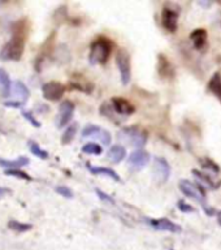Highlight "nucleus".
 I'll list each match as a JSON object with an SVG mask.
<instances>
[{"label":"nucleus","instance_id":"1","mask_svg":"<svg viewBox=\"0 0 221 250\" xmlns=\"http://www.w3.org/2000/svg\"><path fill=\"white\" fill-rule=\"evenodd\" d=\"M23 48H25V39L19 33H15L9 42L4 44L0 50V59L1 60H20L22 58Z\"/></svg>","mask_w":221,"mask_h":250},{"label":"nucleus","instance_id":"2","mask_svg":"<svg viewBox=\"0 0 221 250\" xmlns=\"http://www.w3.org/2000/svg\"><path fill=\"white\" fill-rule=\"evenodd\" d=\"M112 52V43L108 39L100 38L94 41L90 48V62L91 64H105Z\"/></svg>","mask_w":221,"mask_h":250},{"label":"nucleus","instance_id":"3","mask_svg":"<svg viewBox=\"0 0 221 250\" xmlns=\"http://www.w3.org/2000/svg\"><path fill=\"white\" fill-rule=\"evenodd\" d=\"M119 138L124 142H128L134 147L142 148L147 142V133L138 126H129V128H124L119 133Z\"/></svg>","mask_w":221,"mask_h":250},{"label":"nucleus","instance_id":"4","mask_svg":"<svg viewBox=\"0 0 221 250\" xmlns=\"http://www.w3.org/2000/svg\"><path fill=\"white\" fill-rule=\"evenodd\" d=\"M179 188L186 197H190L198 203H201L203 207H206V210H208L206 203V191L201 185L191 183L189 180H181L179 183Z\"/></svg>","mask_w":221,"mask_h":250},{"label":"nucleus","instance_id":"5","mask_svg":"<svg viewBox=\"0 0 221 250\" xmlns=\"http://www.w3.org/2000/svg\"><path fill=\"white\" fill-rule=\"evenodd\" d=\"M116 65L120 72L122 85H128L132 78V65H130V56L125 48H119L116 52Z\"/></svg>","mask_w":221,"mask_h":250},{"label":"nucleus","instance_id":"6","mask_svg":"<svg viewBox=\"0 0 221 250\" xmlns=\"http://www.w3.org/2000/svg\"><path fill=\"white\" fill-rule=\"evenodd\" d=\"M11 90L15 93L13 95H15L19 101L5 102V105H7V107H15V108L22 107V105L27 102L29 97H30V91H29V89L26 87V85L22 83L21 81H15V82H12Z\"/></svg>","mask_w":221,"mask_h":250},{"label":"nucleus","instance_id":"7","mask_svg":"<svg viewBox=\"0 0 221 250\" xmlns=\"http://www.w3.org/2000/svg\"><path fill=\"white\" fill-rule=\"evenodd\" d=\"M82 136L93 137L95 140L100 141L101 144L105 145V146H108L111 144V141H112V136H111V133L108 130L93 124H89L87 126H85V129L82 130Z\"/></svg>","mask_w":221,"mask_h":250},{"label":"nucleus","instance_id":"8","mask_svg":"<svg viewBox=\"0 0 221 250\" xmlns=\"http://www.w3.org/2000/svg\"><path fill=\"white\" fill-rule=\"evenodd\" d=\"M42 93L43 97L48 99V101H60L64 97L65 93V87L62 85L61 82L58 81H50L46 82L42 86Z\"/></svg>","mask_w":221,"mask_h":250},{"label":"nucleus","instance_id":"9","mask_svg":"<svg viewBox=\"0 0 221 250\" xmlns=\"http://www.w3.org/2000/svg\"><path fill=\"white\" fill-rule=\"evenodd\" d=\"M74 113V104L70 101H64L59 107L58 117H56V125L58 128H64L68 125Z\"/></svg>","mask_w":221,"mask_h":250},{"label":"nucleus","instance_id":"10","mask_svg":"<svg viewBox=\"0 0 221 250\" xmlns=\"http://www.w3.org/2000/svg\"><path fill=\"white\" fill-rule=\"evenodd\" d=\"M154 173H155L156 179L159 180L160 183H165L169 176H171V166L167 162V159L156 156L154 159Z\"/></svg>","mask_w":221,"mask_h":250},{"label":"nucleus","instance_id":"11","mask_svg":"<svg viewBox=\"0 0 221 250\" xmlns=\"http://www.w3.org/2000/svg\"><path fill=\"white\" fill-rule=\"evenodd\" d=\"M148 224L156 230H165V232H172V233H180L182 230V228L179 224H176V223L165 218L151 219V220H148Z\"/></svg>","mask_w":221,"mask_h":250},{"label":"nucleus","instance_id":"12","mask_svg":"<svg viewBox=\"0 0 221 250\" xmlns=\"http://www.w3.org/2000/svg\"><path fill=\"white\" fill-rule=\"evenodd\" d=\"M177 22H179V13L171 8H164L161 13V23L164 29L169 33H175L177 30Z\"/></svg>","mask_w":221,"mask_h":250},{"label":"nucleus","instance_id":"13","mask_svg":"<svg viewBox=\"0 0 221 250\" xmlns=\"http://www.w3.org/2000/svg\"><path fill=\"white\" fill-rule=\"evenodd\" d=\"M148 162H150V154L147 151H144V150H136L128 158V163L132 167L138 168V169L147 166Z\"/></svg>","mask_w":221,"mask_h":250},{"label":"nucleus","instance_id":"14","mask_svg":"<svg viewBox=\"0 0 221 250\" xmlns=\"http://www.w3.org/2000/svg\"><path fill=\"white\" fill-rule=\"evenodd\" d=\"M158 72H159L160 77L163 78H172L175 76V69H173L171 62L164 55H159V58H158Z\"/></svg>","mask_w":221,"mask_h":250},{"label":"nucleus","instance_id":"15","mask_svg":"<svg viewBox=\"0 0 221 250\" xmlns=\"http://www.w3.org/2000/svg\"><path fill=\"white\" fill-rule=\"evenodd\" d=\"M112 103L115 111L117 113H120V115H126L128 116V115H132L136 111L134 105L129 101L124 99V98H113Z\"/></svg>","mask_w":221,"mask_h":250},{"label":"nucleus","instance_id":"16","mask_svg":"<svg viewBox=\"0 0 221 250\" xmlns=\"http://www.w3.org/2000/svg\"><path fill=\"white\" fill-rule=\"evenodd\" d=\"M29 163H30V160L26 156H20V158L13 160L1 159L0 158V167L5 168V171H8V169H20V168L25 167Z\"/></svg>","mask_w":221,"mask_h":250},{"label":"nucleus","instance_id":"17","mask_svg":"<svg viewBox=\"0 0 221 250\" xmlns=\"http://www.w3.org/2000/svg\"><path fill=\"white\" fill-rule=\"evenodd\" d=\"M107 156H108L109 162L120 163L121 160H124L125 156H126V148L124 146H121V145H115V146L109 148Z\"/></svg>","mask_w":221,"mask_h":250},{"label":"nucleus","instance_id":"18","mask_svg":"<svg viewBox=\"0 0 221 250\" xmlns=\"http://www.w3.org/2000/svg\"><path fill=\"white\" fill-rule=\"evenodd\" d=\"M87 166V169H89L93 175H103V176H107V177H111L112 180H115V181H120V176L117 175L116 172L113 171V169H111V168L108 167H94V166H91L90 163L86 164Z\"/></svg>","mask_w":221,"mask_h":250},{"label":"nucleus","instance_id":"19","mask_svg":"<svg viewBox=\"0 0 221 250\" xmlns=\"http://www.w3.org/2000/svg\"><path fill=\"white\" fill-rule=\"evenodd\" d=\"M190 39L197 50H202L207 41V31L204 29H197L190 34Z\"/></svg>","mask_w":221,"mask_h":250},{"label":"nucleus","instance_id":"20","mask_svg":"<svg viewBox=\"0 0 221 250\" xmlns=\"http://www.w3.org/2000/svg\"><path fill=\"white\" fill-rule=\"evenodd\" d=\"M11 78H9L5 70L0 68V95L1 97H8L11 94Z\"/></svg>","mask_w":221,"mask_h":250},{"label":"nucleus","instance_id":"21","mask_svg":"<svg viewBox=\"0 0 221 250\" xmlns=\"http://www.w3.org/2000/svg\"><path fill=\"white\" fill-rule=\"evenodd\" d=\"M208 87H210L211 93L221 99V74L220 73H215L214 76L211 77Z\"/></svg>","mask_w":221,"mask_h":250},{"label":"nucleus","instance_id":"22","mask_svg":"<svg viewBox=\"0 0 221 250\" xmlns=\"http://www.w3.org/2000/svg\"><path fill=\"white\" fill-rule=\"evenodd\" d=\"M193 175L197 176V179L202 183V185H204V187L210 188V189H218L219 184H215L214 181H212V179H211L210 176L208 175H204L203 172L198 171V169H193Z\"/></svg>","mask_w":221,"mask_h":250},{"label":"nucleus","instance_id":"23","mask_svg":"<svg viewBox=\"0 0 221 250\" xmlns=\"http://www.w3.org/2000/svg\"><path fill=\"white\" fill-rule=\"evenodd\" d=\"M29 150L34 156L39 158V159H47L48 158V152L42 150V148L39 147V145L34 141H29Z\"/></svg>","mask_w":221,"mask_h":250},{"label":"nucleus","instance_id":"24","mask_svg":"<svg viewBox=\"0 0 221 250\" xmlns=\"http://www.w3.org/2000/svg\"><path fill=\"white\" fill-rule=\"evenodd\" d=\"M77 124H72L69 125L68 128H66V130L64 132V134H62V138H61V142L64 145H68L70 144L72 141H73L74 136H76V133H77Z\"/></svg>","mask_w":221,"mask_h":250},{"label":"nucleus","instance_id":"25","mask_svg":"<svg viewBox=\"0 0 221 250\" xmlns=\"http://www.w3.org/2000/svg\"><path fill=\"white\" fill-rule=\"evenodd\" d=\"M8 227H9L12 230H15V232H27V230H30L31 228H33L31 224L17 222V220H11V222L8 223Z\"/></svg>","mask_w":221,"mask_h":250},{"label":"nucleus","instance_id":"26","mask_svg":"<svg viewBox=\"0 0 221 250\" xmlns=\"http://www.w3.org/2000/svg\"><path fill=\"white\" fill-rule=\"evenodd\" d=\"M82 151L85 154H90V155H100L103 150H101V146H99L95 142H89L82 147Z\"/></svg>","mask_w":221,"mask_h":250},{"label":"nucleus","instance_id":"27","mask_svg":"<svg viewBox=\"0 0 221 250\" xmlns=\"http://www.w3.org/2000/svg\"><path fill=\"white\" fill-rule=\"evenodd\" d=\"M5 175L12 176V177H17V179L26 180V181H31V177L27 175L26 172L21 171V169H8L5 171Z\"/></svg>","mask_w":221,"mask_h":250},{"label":"nucleus","instance_id":"28","mask_svg":"<svg viewBox=\"0 0 221 250\" xmlns=\"http://www.w3.org/2000/svg\"><path fill=\"white\" fill-rule=\"evenodd\" d=\"M201 163H202L203 167L208 168V169H211V171L215 172V173H219V172H220V168H219L218 164L214 163V162H212L211 159H208V158L201 159Z\"/></svg>","mask_w":221,"mask_h":250},{"label":"nucleus","instance_id":"29","mask_svg":"<svg viewBox=\"0 0 221 250\" xmlns=\"http://www.w3.org/2000/svg\"><path fill=\"white\" fill-rule=\"evenodd\" d=\"M56 193L62 195L64 198H72L73 197V191L68 187H56Z\"/></svg>","mask_w":221,"mask_h":250},{"label":"nucleus","instance_id":"30","mask_svg":"<svg viewBox=\"0 0 221 250\" xmlns=\"http://www.w3.org/2000/svg\"><path fill=\"white\" fill-rule=\"evenodd\" d=\"M22 115H23V117H25V119H26V120L29 121L31 125H34L35 128H40V123H39V121L37 120V119H35V117L33 116L30 112H27V111H23Z\"/></svg>","mask_w":221,"mask_h":250},{"label":"nucleus","instance_id":"31","mask_svg":"<svg viewBox=\"0 0 221 250\" xmlns=\"http://www.w3.org/2000/svg\"><path fill=\"white\" fill-rule=\"evenodd\" d=\"M177 206H179L180 211H182V212H194V211H195L194 208H193V206L187 205L185 201H179Z\"/></svg>","mask_w":221,"mask_h":250},{"label":"nucleus","instance_id":"32","mask_svg":"<svg viewBox=\"0 0 221 250\" xmlns=\"http://www.w3.org/2000/svg\"><path fill=\"white\" fill-rule=\"evenodd\" d=\"M95 191H97V194L99 195V198H100L101 201H105V202L112 203V205H115V201H113V199H112V197H109L108 194H105V193H103V191H101L100 189H95Z\"/></svg>","mask_w":221,"mask_h":250},{"label":"nucleus","instance_id":"33","mask_svg":"<svg viewBox=\"0 0 221 250\" xmlns=\"http://www.w3.org/2000/svg\"><path fill=\"white\" fill-rule=\"evenodd\" d=\"M11 193V190L8 188H0V198H3L4 195H7Z\"/></svg>","mask_w":221,"mask_h":250},{"label":"nucleus","instance_id":"34","mask_svg":"<svg viewBox=\"0 0 221 250\" xmlns=\"http://www.w3.org/2000/svg\"><path fill=\"white\" fill-rule=\"evenodd\" d=\"M218 222H219V224L221 226V211H219L218 212Z\"/></svg>","mask_w":221,"mask_h":250}]
</instances>
